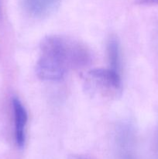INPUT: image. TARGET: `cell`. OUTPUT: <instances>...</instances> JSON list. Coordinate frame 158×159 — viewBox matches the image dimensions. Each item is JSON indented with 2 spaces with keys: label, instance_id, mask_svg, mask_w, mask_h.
Masks as SVG:
<instances>
[{
  "label": "cell",
  "instance_id": "1",
  "mask_svg": "<svg viewBox=\"0 0 158 159\" xmlns=\"http://www.w3.org/2000/svg\"><path fill=\"white\" fill-rule=\"evenodd\" d=\"M89 61L90 54L83 44L60 36H49L41 42L36 71L43 80L58 81L70 69L85 66Z\"/></svg>",
  "mask_w": 158,
  "mask_h": 159
},
{
  "label": "cell",
  "instance_id": "2",
  "mask_svg": "<svg viewBox=\"0 0 158 159\" xmlns=\"http://www.w3.org/2000/svg\"><path fill=\"white\" fill-rule=\"evenodd\" d=\"M115 149L117 159H139L136 150V133L129 123L118 124L114 134Z\"/></svg>",
  "mask_w": 158,
  "mask_h": 159
},
{
  "label": "cell",
  "instance_id": "3",
  "mask_svg": "<svg viewBox=\"0 0 158 159\" xmlns=\"http://www.w3.org/2000/svg\"><path fill=\"white\" fill-rule=\"evenodd\" d=\"M88 79L97 87L98 89L106 94H116L121 90L120 75L110 68L91 70L88 72Z\"/></svg>",
  "mask_w": 158,
  "mask_h": 159
},
{
  "label": "cell",
  "instance_id": "4",
  "mask_svg": "<svg viewBox=\"0 0 158 159\" xmlns=\"http://www.w3.org/2000/svg\"><path fill=\"white\" fill-rule=\"evenodd\" d=\"M14 119V134L15 141L19 148H23L26 141V128L28 115L26 108L21 101L13 98L12 101Z\"/></svg>",
  "mask_w": 158,
  "mask_h": 159
},
{
  "label": "cell",
  "instance_id": "5",
  "mask_svg": "<svg viewBox=\"0 0 158 159\" xmlns=\"http://www.w3.org/2000/svg\"><path fill=\"white\" fill-rule=\"evenodd\" d=\"M60 0H23L25 10L33 17H44L59 6Z\"/></svg>",
  "mask_w": 158,
  "mask_h": 159
},
{
  "label": "cell",
  "instance_id": "6",
  "mask_svg": "<svg viewBox=\"0 0 158 159\" xmlns=\"http://www.w3.org/2000/svg\"><path fill=\"white\" fill-rule=\"evenodd\" d=\"M109 68L117 72H120L121 53L119 43L116 37H111L107 44Z\"/></svg>",
  "mask_w": 158,
  "mask_h": 159
},
{
  "label": "cell",
  "instance_id": "7",
  "mask_svg": "<svg viewBox=\"0 0 158 159\" xmlns=\"http://www.w3.org/2000/svg\"><path fill=\"white\" fill-rule=\"evenodd\" d=\"M138 3L141 5H156L158 0H138Z\"/></svg>",
  "mask_w": 158,
  "mask_h": 159
},
{
  "label": "cell",
  "instance_id": "8",
  "mask_svg": "<svg viewBox=\"0 0 158 159\" xmlns=\"http://www.w3.org/2000/svg\"><path fill=\"white\" fill-rule=\"evenodd\" d=\"M71 159H93L87 156H82V155H77V156H74Z\"/></svg>",
  "mask_w": 158,
  "mask_h": 159
},
{
  "label": "cell",
  "instance_id": "9",
  "mask_svg": "<svg viewBox=\"0 0 158 159\" xmlns=\"http://www.w3.org/2000/svg\"><path fill=\"white\" fill-rule=\"evenodd\" d=\"M156 159H158V135H157V139H156Z\"/></svg>",
  "mask_w": 158,
  "mask_h": 159
}]
</instances>
